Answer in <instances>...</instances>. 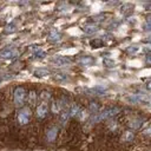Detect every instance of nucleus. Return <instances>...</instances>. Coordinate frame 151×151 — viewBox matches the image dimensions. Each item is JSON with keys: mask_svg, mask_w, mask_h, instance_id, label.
<instances>
[{"mask_svg": "<svg viewBox=\"0 0 151 151\" xmlns=\"http://www.w3.org/2000/svg\"><path fill=\"white\" fill-rule=\"evenodd\" d=\"M19 57V51L15 47H6L0 51V59H15Z\"/></svg>", "mask_w": 151, "mask_h": 151, "instance_id": "3", "label": "nucleus"}, {"mask_svg": "<svg viewBox=\"0 0 151 151\" xmlns=\"http://www.w3.org/2000/svg\"><path fill=\"white\" fill-rule=\"evenodd\" d=\"M146 41H147V42H151V37H149V38L146 39Z\"/></svg>", "mask_w": 151, "mask_h": 151, "instance_id": "35", "label": "nucleus"}, {"mask_svg": "<svg viewBox=\"0 0 151 151\" xmlns=\"http://www.w3.org/2000/svg\"><path fill=\"white\" fill-rule=\"evenodd\" d=\"M32 112L28 107H22L18 113V122L20 125H26L31 119Z\"/></svg>", "mask_w": 151, "mask_h": 151, "instance_id": "4", "label": "nucleus"}, {"mask_svg": "<svg viewBox=\"0 0 151 151\" xmlns=\"http://www.w3.org/2000/svg\"><path fill=\"white\" fill-rule=\"evenodd\" d=\"M47 112H48V105H47V103H40V104L37 106L35 114H37L38 118H40V119L45 118L46 114H47Z\"/></svg>", "mask_w": 151, "mask_h": 151, "instance_id": "7", "label": "nucleus"}, {"mask_svg": "<svg viewBox=\"0 0 151 151\" xmlns=\"http://www.w3.org/2000/svg\"><path fill=\"white\" fill-rule=\"evenodd\" d=\"M68 111H70V117H78V114L81 111V109L77 104H72V106L70 107Z\"/></svg>", "mask_w": 151, "mask_h": 151, "instance_id": "17", "label": "nucleus"}, {"mask_svg": "<svg viewBox=\"0 0 151 151\" xmlns=\"http://www.w3.org/2000/svg\"><path fill=\"white\" fill-rule=\"evenodd\" d=\"M146 90H147V91H151V81H149V83L146 84Z\"/></svg>", "mask_w": 151, "mask_h": 151, "instance_id": "32", "label": "nucleus"}, {"mask_svg": "<svg viewBox=\"0 0 151 151\" xmlns=\"http://www.w3.org/2000/svg\"><path fill=\"white\" fill-rule=\"evenodd\" d=\"M122 140L125 142V143H131L134 140V133L130 130H126L122 133Z\"/></svg>", "mask_w": 151, "mask_h": 151, "instance_id": "11", "label": "nucleus"}, {"mask_svg": "<svg viewBox=\"0 0 151 151\" xmlns=\"http://www.w3.org/2000/svg\"><path fill=\"white\" fill-rule=\"evenodd\" d=\"M60 39H61V34H60L57 29H52V31L50 32V34H48V40H50L51 42H58Z\"/></svg>", "mask_w": 151, "mask_h": 151, "instance_id": "12", "label": "nucleus"}, {"mask_svg": "<svg viewBox=\"0 0 151 151\" xmlns=\"http://www.w3.org/2000/svg\"><path fill=\"white\" fill-rule=\"evenodd\" d=\"M52 63L55 64L57 66H65V65L71 64V59L67 58V57H60V55H58V57H54L52 59Z\"/></svg>", "mask_w": 151, "mask_h": 151, "instance_id": "8", "label": "nucleus"}, {"mask_svg": "<svg viewBox=\"0 0 151 151\" xmlns=\"http://www.w3.org/2000/svg\"><path fill=\"white\" fill-rule=\"evenodd\" d=\"M137 51H138V48L136 46H131V47L127 48V52H130V53H136Z\"/></svg>", "mask_w": 151, "mask_h": 151, "instance_id": "28", "label": "nucleus"}, {"mask_svg": "<svg viewBox=\"0 0 151 151\" xmlns=\"http://www.w3.org/2000/svg\"><path fill=\"white\" fill-rule=\"evenodd\" d=\"M145 103H146V104H147V105H150V106H151V99H149V100H146V101H145Z\"/></svg>", "mask_w": 151, "mask_h": 151, "instance_id": "34", "label": "nucleus"}, {"mask_svg": "<svg viewBox=\"0 0 151 151\" xmlns=\"http://www.w3.org/2000/svg\"><path fill=\"white\" fill-rule=\"evenodd\" d=\"M98 29H99L98 26L94 25V24H93V25H92V24L86 25V26H84V28H83V31H84L85 33H87V34H93V33H96Z\"/></svg>", "mask_w": 151, "mask_h": 151, "instance_id": "13", "label": "nucleus"}, {"mask_svg": "<svg viewBox=\"0 0 151 151\" xmlns=\"http://www.w3.org/2000/svg\"><path fill=\"white\" fill-rule=\"evenodd\" d=\"M54 79L58 81H65V80H67V76L64 73H57V74H54Z\"/></svg>", "mask_w": 151, "mask_h": 151, "instance_id": "26", "label": "nucleus"}, {"mask_svg": "<svg viewBox=\"0 0 151 151\" xmlns=\"http://www.w3.org/2000/svg\"><path fill=\"white\" fill-rule=\"evenodd\" d=\"M65 104V99H54L51 105V110L54 114H59L63 111V106Z\"/></svg>", "mask_w": 151, "mask_h": 151, "instance_id": "6", "label": "nucleus"}, {"mask_svg": "<svg viewBox=\"0 0 151 151\" xmlns=\"http://www.w3.org/2000/svg\"><path fill=\"white\" fill-rule=\"evenodd\" d=\"M132 11H133V6H132L131 4H125V5L122 7V13H123L125 17L130 15V14L132 13Z\"/></svg>", "mask_w": 151, "mask_h": 151, "instance_id": "19", "label": "nucleus"}, {"mask_svg": "<svg viewBox=\"0 0 151 151\" xmlns=\"http://www.w3.org/2000/svg\"><path fill=\"white\" fill-rule=\"evenodd\" d=\"M145 7H146L147 9H150V11H151V2H150V4H147V5H145Z\"/></svg>", "mask_w": 151, "mask_h": 151, "instance_id": "33", "label": "nucleus"}, {"mask_svg": "<svg viewBox=\"0 0 151 151\" xmlns=\"http://www.w3.org/2000/svg\"><path fill=\"white\" fill-rule=\"evenodd\" d=\"M144 29H145V31H150V29H151V24H146V25L144 26Z\"/></svg>", "mask_w": 151, "mask_h": 151, "instance_id": "31", "label": "nucleus"}, {"mask_svg": "<svg viewBox=\"0 0 151 151\" xmlns=\"http://www.w3.org/2000/svg\"><path fill=\"white\" fill-rule=\"evenodd\" d=\"M103 64H104V66H105V67H109V68H112V67H114V61H113L112 59H109V58L104 59Z\"/></svg>", "mask_w": 151, "mask_h": 151, "instance_id": "25", "label": "nucleus"}, {"mask_svg": "<svg viewBox=\"0 0 151 151\" xmlns=\"http://www.w3.org/2000/svg\"><path fill=\"white\" fill-rule=\"evenodd\" d=\"M143 51H144L145 53L150 54V53H151V45H149V46H145V47L143 48Z\"/></svg>", "mask_w": 151, "mask_h": 151, "instance_id": "29", "label": "nucleus"}, {"mask_svg": "<svg viewBox=\"0 0 151 151\" xmlns=\"http://www.w3.org/2000/svg\"><path fill=\"white\" fill-rule=\"evenodd\" d=\"M104 18H105V14H98V15H93V17H92V20L96 21V22H97V21L99 22V21H103Z\"/></svg>", "mask_w": 151, "mask_h": 151, "instance_id": "27", "label": "nucleus"}, {"mask_svg": "<svg viewBox=\"0 0 151 151\" xmlns=\"http://www.w3.org/2000/svg\"><path fill=\"white\" fill-rule=\"evenodd\" d=\"M88 110H90V112H91V113L97 114V113H99L100 105H99L97 101H91V103H90V105H88Z\"/></svg>", "mask_w": 151, "mask_h": 151, "instance_id": "15", "label": "nucleus"}, {"mask_svg": "<svg viewBox=\"0 0 151 151\" xmlns=\"http://www.w3.org/2000/svg\"><path fill=\"white\" fill-rule=\"evenodd\" d=\"M145 63H146L147 65H151V54H149V55L145 58Z\"/></svg>", "mask_w": 151, "mask_h": 151, "instance_id": "30", "label": "nucleus"}, {"mask_svg": "<svg viewBox=\"0 0 151 151\" xmlns=\"http://www.w3.org/2000/svg\"><path fill=\"white\" fill-rule=\"evenodd\" d=\"M58 136V127L57 126H52L46 131V139L47 142H54L55 138Z\"/></svg>", "mask_w": 151, "mask_h": 151, "instance_id": "9", "label": "nucleus"}, {"mask_svg": "<svg viewBox=\"0 0 151 151\" xmlns=\"http://www.w3.org/2000/svg\"><path fill=\"white\" fill-rule=\"evenodd\" d=\"M78 63L81 66H91L92 64H94V59L90 55H84V57H80L78 59Z\"/></svg>", "mask_w": 151, "mask_h": 151, "instance_id": "10", "label": "nucleus"}, {"mask_svg": "<svg viewBox=\"0 0 151 151\" xmlns=\"http://www.w3.org/2000/svg\"><path fill=\"white\" fill-rule=\"evenodd\" d=\"M127 127H130L131 130H139L143 125H144V118L140 116H134L131 119H129L126 122Z\"/></svg>", "mask_w": 151, "mask_h": 151, "instance_id": "5", "label": "nucleus"}, {"mask_svg": "<svg viewBox=\"0 0 151 151\" xmlns=\"http://www.w3.org/2000/svg\"><path fill=\"white\" fill-rule=\"evenodd\" d=\"M15 31H17V27H15V25H14V24H8V25L6 26V28H5V33H6V34L14 33Z\"/></svg>", "mask_w": 151, "mask_h": 151, "instance_id": "24", "label": "nucleus"}, {"mask_svg": "<svg viewBox=\"0 0 151 151\" xmlns=\"http://www.w3.org/2000/svg\"><path fill=\"white\" fill-rule=\"evenodd\" d=\"M119 111H120V109H119V107H116V106L109 107V109L104 110L103 112L94 114V116L91 118V122H92V123H98V122H100V120L112 118V117H114L116 114H118V113H119Z\"/></svg>", "mask_w": 151, "mask_h": 151, "instance_id": "1", "label": "nucleus"}, {"mask_svg": "<svg viewBox=\"0 0 151 151\" xmlns=\"http://www.w3.org/2000/svg\"><path fill=\"white\" fill-rule=\"evenodd\" d=\"M90 45L93 47V48H98V47H101L104 45V41L100 39V38H97V39H92L90 41Z\"/></svg>", "mask_w": 151, "mask_h": 151, "instance_id": "21", "label": "nucleus"}, {"mask_svg": "<svg viewBox=\"0 0 151 151\" xmlns=\"http://www.w3.org/2000/svg\"><path fill=\"white\" fill-rule=\"evenodd\" d=\"M50 99H51V93L47 92V91H42L41 94H40V100H41V103H47Z\"/></svg>", "mask_w": 151, "mask_h": 151, "instance_id": "23", "label": "nucleus"}, {"mask_svg": "<svg viewBox=\"0 0 151 151\" xmlns=\"http://www.w3.org/2000/svg\"><path fill=\"white\" fill-rule=\"evenodd\" d=\"M34 76L35 77H39V78H41V77H46V76H50V70H47V68H38V70H35L34 72Z\"/></svg>", "mask_w": 151, "mask_h": 151, "instance_id": "16", "label": "nucleus"}, {"mask_svg": "<svg viewBox=\"0 0 151 151\" xmlns=\"http://www.w3.org/2000/svg\"><path fill=\"white\" fill-rule=\"evenodd\" d=\"M149 151H151V150H149Z\"/></svg>", "mask_w": 151, "mask_h": 151, "instance_id": "36", "label": "nucleus"}, {"mask_svg": "<svg viewBox=\"0 0 151 151\" xmlns=\"http://www.w3.org/2000/svg\"><path fill=\"white\" fill-rule=\"evenodd\" d=\"M33 57L37 59H42L46 57V52L44 50H41L40 47H35V48H33Z\"/></svg>", "mask_w": 151, "mask_h": 151, "instance_id": "14", "label": "nucleus"}, {"mask_svg": "<svg viewBox=\"0 0 151 151\" xmlns=\"http://www.w3.org/2000/svg\"><path fill=\"white\" fill-rule=\"evenodd\" d=\"M142 136L145 138H151V123H149L146 126L143 127L142 130Z\"/></svg>", "mask_w": 151, "mask_h": 151, "instance_id": "20", "label": "nucleus"}, {"mask_svg": "<svg viewBox=\"0 0 151 151\" xmlns=\"http://www.w3.org/2000/svg\"><path fill=\"white\" fill-rule=\"evenodd\" d=\"M14 105L15 107H21L25 103V99H26V90L21 86H18L15 90H14Z\"/></svg>", "mask_w": 151, "mask_h": 151, "instance_id": "2", "label": "nucleus"}, {"mask_svg": "<svg viewBox=\"0 0 151 151\" xmlns=\"http://www.w3.org/2000/svg\"><path fill=\"white\" fill-rule=\"evenodd\" d=\"M35 101H37V93H35V91L32 90L28 93V103H29V105H34Z\"/></svg>", "mask_w": 151, "mask_h": 151, "instance_id": "22", "label": "nucleus"}, {"mask_svg": "<svg viewBox=\"0 0 151 151\" xmlns=\"http://www.w3.org/2000/svg\"><path fill=\"white\" fill-rule=\"evenodd\" d=\"M68 118H70V111L68 110H63L61 113H60V124L65 125L67 123Z\"/></svg>", "mask_w": 151, "mask_h": 151, "instance_id": "18", "label": "nucleus"}]
</instances>
